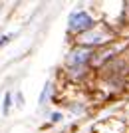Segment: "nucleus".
<instances>
[{"instance_id": "nucleus-1", "label": "nucleus", "mask_w": 129, "mask_h": 133, "mask_svg": "<svg viewBox=\"0 0 129 133\" xmlns=\"http://www.w3.org/2000/svg\"><path fill=\"white\" fill-rule=\"evenodd\" d=\"M90 26H93V20L87 12H76L70 18V28L76 30V32H82V30H87Z\"/></svg>"}, {"instance_id": "nucleus-3", "label": "nucleus", "mask_w": 129, "mask_h": 133, "mask_svg": "<svg viewBox=\"0 0 129 133\" xmlns=\"http://www.w3.org/2000/svg\"><path fill=\"white\" fill-rule=\"evenodd\" d=\"M10 105H12V97H10V94H6V97H4V105H2V113H4V115H8Z\"/></svg>"}, {"instance_id": "nucleus-2", "label": "nucleus", "mask_w": 129, "mask_h": 133, "mask_svg": "<svg viewBox=\"0 0 129 133\" xmlns=\"http://www.w3.org/2000/svg\"><path fill=\"white\" fill-rule=\"evenodd\" d=\"M91 52L85 50V48H78V50H73L72 56H70V68H82L87 64V60H90Z\"/></svg>"}]
</instances>
